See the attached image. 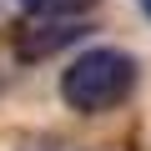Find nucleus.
Instances as JSON below:
<instances>
[{
    "label": "nucleus",
    "instance_id": "f257e3e1",
    "mask_svg": "<svg viewBox=\"0 0 151 151\" xmlns=\"http://www.w3.org/2000/svg\"><path fill=\"white\" fill-rule=\"evenodd\" d=\"M136 86V55L121 45H91L60 70V101L81 116H101L121 106Z\"/></svg>",
    "mask_w": 151,
    "mask_h": 151
},
{
    "label": "nucleus",
    "instance_id": "f03ea898",
    "mask_svg": "<svg viewBox=\"0 0 151 151\" xmlns=\"http://www.w3.org/2000/svg\"><path fill=\"white\" fill-rule=\"evenodd\" d=\"M96 0H20V10L35 15V20H65V15H81Z\"/></svg>",
    "mask_w": 151,
    "mask_h": 151
},
{
    "label": "nucleus",
    "instance_id": "7ed1b4c3",
    "mask_svg": "<svg viewBox=\"0 0 151 151\" xmlns=\"http://www.w3.org/2000/svg\"><path fill=\"white\" fill-rule=\"evenodd\" d=\"M141 10H146V15H151V0H141Z\"/></svg>",
    "mask_w": 151,
    "mask_h": 151
}]
</instances>
